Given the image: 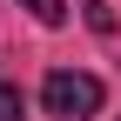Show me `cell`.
Returning <instances> with one entry per match:
<instances>
[{"label": "cell", "mask_w": 121, "mask_h": 121, "mask_svg": "<svg viewBox=\"0 0 121 121\" xmlns=\"http://www.w3.org/2000/svg\"><path fill=\"white\" fill-rule=\"evenodd\" d=\"M40 101H47V114H60V121H87V114H101L108 87H101V74H81V67H54L47 81H40Z\"/></svg>", "instance_id": "6da1fadb"}, {"label": "cell", "mask_w": 121, "mask_h": 121, "mask_svg": "<svg viewBox=\"0 0 121 121\" xmlns=\"http://www.w3.org/2000/svg\"><path fill=\"white\" fill-rule=\"evenodd\" d=\"M20 7L34 13L40 27H60V20H67V0H20Z\"/></svg>", "instance_id": "7a4b0ae2"}, {"label": "cell", "mask_w": 121, "mask_h": 121, "mask_svg": "<svg viewBox=\"0 0 121 121\" xmlns=\"http://www.w3.org/2000/svg\"><path fill=\"white\" fill-rule=\"evenodd\" d=\"M0 121H27V94L13 81H0Z\"/></svg>", "instance_id": "3957f363"}, {"label": "cell", "mask_w": 121, "mask_h": 121, "mask_svg": "<svg viewBox=\"0 0 121 121\" xmlns=\"http://www.w3.org/2000/svg\"><path fill=\"white\" fill-rule=\"evenodd\" d=\"M81 13H87L94 34H114V7H108V0H81Z\"/></svg>", "instance_id": "277c9868"}]
</instances>
